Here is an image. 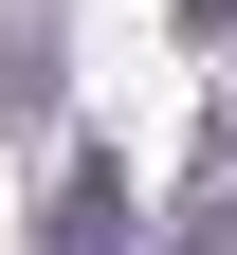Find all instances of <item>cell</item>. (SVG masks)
Returning a JSON list of instances; mask_svg holds the SVG:
<instances>
[{
	"label": "cell",
	"instance_id": "6da1fadb",
	"mask_svg": "<svg viewBox=\"0 0 237 255\" xmlns=\"http://www.w3.org/2000/svg\"><path fill=\"white\" fill-rule=\"evenodd\" d=\"M37 255H128V164L91 146V164H55V219H37Z\"/></svg>",
	"mask_w": 237,
	"mask_h": 255
},
{
	"label": "cell",
	"instance_id": "7a4b0ae2",
	"mask_svg": "<svg viewBox=\"0 0 237 255\" xmlns=\"http://www.w3.org/2000/svg\"><path fill=\"white\" fill-rule=\"evenodd\" d=\"M55 91V18H0V110H37Z\"/></svg>",
	"mask_w": 237,
	"mask_h": 255
},
{
	"label": "cell",
	"instance_id": "3957f363",
	"mask_svg": "<svg viewBox=\"0 0 237 255\" xmlns=\"http://www.w3.org/2000/svg\"><path fill=\"white\" fill-rule=\"evenodd\" d=\"M183 255H237V182H219V201H201V219H183Z\"/></svg>",
	"mask_w": 237,
	"mask_h": 255
},
{
	"label": "cell",
	"instance_id": "277c9868",
	"mask_svg": "<svg viewBox=\"0 0 237 255\" xmlns=\"http://www.w3.org/2000/svg\"><path fill=\"white\" fill-rule=\"evenodd\" d=\"M183 37H201V55H237V0H183Z\"/></svg>",
	"mask_w": 237,
	"mask_h": 255
}]
</instances>
